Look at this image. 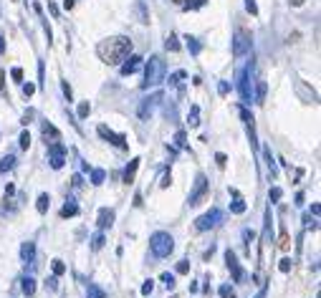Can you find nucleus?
<instances>
[{
	"label": "nucleus",
	"mask_w": 321,
	"mask_h": 298,
	"mask_svg": "<svg viewBox=\"0 0 321 298\" xmlns=\"http://www.w3.org/2000/svg\"><path fill=\"white\" fill-rule=\"evenodd\" d=\"M96 53L106 66H116L132 53V41L126 36H111L96 46Z\"/></svg>",
	"instance_id": "obj_1"
},
{
	"label": "nucleus",
	"mask_w": 321,
	"mask_h": 298,
	"mask_svg": "<svg viewBox=\"0 0 321 298\" xmlns=\"http://www.w3.org/2000/svg\"><path fill=\"white\" fill-rule=\"evenodd\" d=\"M165 71H167V66H165V58L162 56H149V61H147V66H144V81H142V89H154V86H159L165 81Z\"/></svg>",
	"instance_id": "obj_2"
},
{
	"label": "nucleus",
	"mask_w": 321,
	"mask_h": 298,
	"mask_svg": "<svg viewBox=\"0 0 321 298\" xmlns=\"http://www.w3.org/2000/svg\"><path fill=\"white\" fill-rule=\"evenodd\" d=\"M149 250H152V255H157V258H167L172 250H175V240H172V235L170 233H154L152 238H149Z\"/></svg>",
	"instance_id": "obj_3"
},
{
	"label": "nucleus",
	"mask_w": 321,
	"mask_h": 298,
	"mask_svg": "<svg viewBox=\"0 0 321 298\" xmlns=\"http://www.w3.org/2000/svg\"><path fill=\"white\" fill-rule=\"evenodd\" d=\"M208 195H210V182H208V177L200 172V175L195 177V185H192V192H190V197H187V205H190V207H198V205H203V202L208 200Z\"/></svg>",
	"instance_id": "obj_4"
},
{
	"label": "nucleus",
	"mask_w": 321,
	"mask_h": 298,
	"mask_svg": "<svg viewBox=\"0 0 321 298\" xmlns=\"http://www.w3.org/2000/svg\"><path fill=\"white\" fill-rule=\"evenodd\" d=\"M250 73H253V63L245 68V71H240V76H238V91H240V99L245 101V104H250L255 96H253V81H250Z\"/></svg>",
	"instance_id": "obj_5"
},
{
	"label": "nucleus",
	"mask_w": 321,
	"mask_h": 298,
	"mask_svg": "<svg viewBox=\"0 0 321 298\" xmlns=\"http://www.w3.org/2000/svg\"><path fill=\"white\" fill-rule=\"evenodd\" d=\"M159 101H162V91H154V94L144 96V99L139 101V106H137V116H139V119H149V116L154 114V109H157Z\"/></svg>",
	"instance_id": "obj_6"
},
{
	"label": "nucleus",
	"mask_w": 321,
	"mask_h": 298,
	"mask_svg": "<svg viewBox=\"0 0 321 298\" xmlns=\"http://www.w3.org/2000/svg\"><path fill=\"white\" fill-rule=\"evenodd\" d=\"M248 51H250V33L243 31V28H238L235 36H233V56L238 58V56H243Z\"/></svg>",
	"instance_id": "obj_7"
},
{
	"label": "nucleus",
	"mask_w": 321,
	"mask_h": 298,
	"mask_svg": "<svg viewBox=\"0 0 321 298\" xmlns=\"http://www.w3.org/2000/svg\"><path fill=\"white\" fill-rule=\"evenodd\" d=\"M48 162H51L53 170H61L63 167V162H66V146L61 141L48 144Z\"/></svg>",
	"instance_id": "obj_8"
},
{
	"label": "nucleus",
	"mask_w": 321,
	"mask_h": 298,
	"mask_svg": "<svg viewBox=\"0 0 321 298\" xmlns=\"http://www.w3.org/2000/svg\"><path fill=\"white\" fill-rule=\"evenodd\" d=\"M220 220H223V212H220L218 207H213L210 212H205V215H200V217L195 220V228H198V230H210V228H215Z\"/></svg>",
	"instance_id": "obj_9"
},
{
	"label": "nucleus",
	"mask_w": 321,
	"mask_h": 298,
	"mask_svg": "<svg viewBox=\"0 0 321 298\" xmlns=\"http://www.w3.org/2000/svg\"><path fill=\"white\" fill-rule=\"evenodd\" d=\"M96 131H99V136H101V139L111 141L114 146H119V149H126V136H124V134H116V131H111L106 124H101Z\"/></svg>",
	"instance_id": "obj_10"
},
{
	"label": "nucleus",
	"mask_w": 321,
	"mask_h": 298,
	"mask_svg": "<svg viewBox=\"0 0 321 298\" xmlns=\"http://www.w3.org/2000/svg\"><path fill=\"white\" fill-rule=\"evenodd\" d=\"M225 263H228V268H230V273H233V280H235V283H243L245 273H243V268H240V263H238V258H235L233 250H225Z\"/></svg>",
	"instance_id": "obj_11"
},
{
	"label": "nucleus",
	"mask_w": 321,
	"mask_h": 298,
	"mask_svg": "<svg viewBox=\"0 0 321 298\" xmlns=\"http://www.w3.org/2000/svg\"><path fill=\"white\" fill-rule=\"evenodd\" d=\"M41 134H43V139H46V144H53V141H61V131L51 124V121H43L41 124Z\"/></svg>",
	"instance_id": "obj_12"
},
{
	"label": "nucleus",
	"mask_w": 321,
	"mask_h": 298,
	"mask_svg": "<svg viewBox=\"0 0 321 298\" xmlns=\"http://www.w3.org/2000/svg\"><path fill=\"white\" fill-rule=\"evenodd\" d=\"M96 225H99L101 230L111 228V225H114V210H111V207H101V210H99V217H96Z\"/></svg>",
	"instance_id": "obj_13"
},
{
	"label": "nucleus",
	"mask_w": 321,
	"mask_h": 298,
	"mask_svg": "<svg viewBox=\"0 0 321 298\" xmlns=\"http://www.w3.org/2000/svg\"><path fill=\"white\" fill-rule=\"evenodd\" d=\"M139 63H142V58H139V56H129V61H126V63H121L119 73H121V76H132V73L139 68Z\"/></svg>",
	"instance_id": "obj_14"
},
{
	"label": "nucleus",
	"mask_w": 321,
	"mask_h": 298,
	"mask_svg": "<svg viewBox=\"0 0 321 298\" xmlns=\"http://www.w3.org/2000/svg\"><path fill=\"white\" fill-rule=\"evenodd\" d=\"M21 258H23L26 263H33V260H36V243H33V240H28V243L21 245Z\"/></svg>",
	"instance_id": "obj_15"
},
{
	"label": "nucleus",
	"mask_w": 321,
	"mask_h": 298,
	"mask_svg": "<svg viewBox=\"0 0 321 298\" xmlns=\"http://www.w3.org/2000/svg\"><path fill=\"white\" fill-rule=\"evenodd\" d=\"M139 162H142V160H139V157H134V160L129 162V167L124 170V182H126V185H132V182H134V177H137V170H139Z\"/></svg>",
	"instance_id": "obj_16"
},
{
	"label": "nucleus",
	"mask_w": 321,
	"mask_h": 298,
	"mask_svg": "<svg viewBox=\"0 0 321 298\" xmlns=\"http://www.w3.org/2000/svg\"><path fill=\"white\" fill-rule=\"evenodd\" d=\"M230 195L235 197V200H233V205H230V212H235V215H243V212H245V200L238 195V190H230Z\"/></svg>",
	"instance_id": "obj_17"
},
{
	"label": "nucleus",
	"mask_w": 321,
	"mask_h": 298,
	"mask_svg": "<svg viewBox=\"0 0 321 298\" xmlns=\"http://www.w3.org/2000/svg\"><path fill=\"white\" fill-rule=\"evenodd\" d=\"M74 215H79V205L69 197L66 205H63V210H61V217H74Z\"/></svg>",
	"instance_id": "obj_18"
},
{
	"label": "nucleus",
	"mask_w": 321,
	"mask_h": 298,
	"mask_svg": "<svg viewBox=\"0 0 321 298\" xmlns=\"http://www.w3.org/2000/svg\"><path fill=\"white\" fill-rule=\"evenodd\" d=\"M48 205H51V197L43 192V195H38V202H36V210L41 212V215H46L48 212Z\"/></svg>",
	"instance_id": "obj_19"
},
{
	"label": "nucleus",
	"mask_w": 321,
	"mask_h": 298,
	"mask_svg": "<svg viewBox=\"0 0 321 298\" xmlns=\"http://www.w3.org/2000/svg\"><path fill=\"white\" fill-rule=\"evenodd\" d=\"M21 283H23L21 288H23V293H26V295H33V293H36V280H33L31 275H26Z\"/></svg>",
	"instance_id": "obj_20"
},
{
	"label": "nucleus",
	"mask_w": 321,
	"mask_h": 298,
	"mask_svg": "<svg viewBox=\"0 0 321 298\" xmlns=\"http://www.w3.org/2000/svg\"><path fill=\"white\" fill-rule=\"evenodd\" d=\"M187 124H190V126H200V109H198V106H190Z\"/></svg>",
	"instance_id": "obj_21"
},
{
	"label": "nucleus",
	"mask_w": 321,
	"mask_h": 298,
	"mask_svg": "<svg viewBox=\"0 0 321 298\" xmlns=\"http://www.w3.org/2000/svg\"><path fill=\"white\" fill-rule=\"evenodd\" d=\"M16 167V157L13 155H6L3 160H0V172H8V170H13Z\"/></svg>",
	"instance_id": "obj_22"
},
{
	"label": "nucleus",
	"mask_w": 321,
	"mask_h": 298,
	"mask_svg": "<svg viewBox=\"0 0 321 298\" xmlns=\"http://www.w3.org/2000/svg\"><path fill=\"white\" fill-rule=\"evenodd\" d=\"M86 295L89 298H106V293L96 285V283H89V290H86Z\"/></svg>",
	"instance_id": "obj_23"
},
{
	"label": "nucleus",
	"mask_w": 321,
	"mask_h": 298,
	"mask_svg": "<svg viewBox=\"0 0 321 298\" xmlns=\"http://www.w3.org/2000/svg\"><path fill=\"white\" fill-rule=\"evenodd\" d=\"M104 243H106L104 233H96V235L91 238V250H101V248H104Z\"/></svg>",
	"instance_id": "obj_24"
},
{
	"label": "nucleus",
	"mask_w": 321,
	"mask_h": 298,
	"mask_svg": "<svg viewBox=\"0 0 321 298\" xmlns=\"http://www.w3.org/2000/svg\"><path fill=\"white\" fill-rule=\"evenodd\" d=\"M165 46H167V51H180L177 36H175V33H170V36H167V41H165Z\"/></svg>",
	"instance_id": "obj_25"
},
{
	"label": "nucleus",
	"mask_w": 321,
	"mask_h": 298,
	"mask_svg": "<svg viewBox=\"0 0 321 298\" xmlns=\"http://www.w3.org/2000/svg\"><path fill=\"white\" fill-rule=\"evenodd\" d=\"M104 180H106V172L104 170H94L91 172V185H101Z\"/></svg>",
	"instance_id": "obj_26"
},
{
	"label": "nucleus",
	"mask_w": 321,
	"mask_h": 298,
	"mask_svg": "<svg viewBox=\"0 0 321 298\" xmlns=\"http://www.w3.org/2000/svg\"><path fill=\"white\" fill-rule=\"evenodd\" d=\"M278 245H281V250H288V248H291V238H288V233H286V230H281Z\"/></svg>",
	"instance_id": "obj_27"
},
{
	"label": "nucleus",
	"mask_w": 321,
	"mask_h": 298,
	"mask_svg": "<svg viewBox=\"0 0 321 298\" xmlns=\"http://www.w3.org/2000/svg\"><path fill=\"white\" fill-rule=\"evenodd\" d=\"M185 41H187V48H190V51H192V53L198 56V53H200V43H198V38H192V36H187Z\"/></svg>",
	"instance_id": "obj_28"
},
{
	"label": "nucleus",
	"mask_w": 321,
	"mask_h": 298,
	"mask_svg": "<svg viewBox=\"0 0 321 298\" xmlns=\"http://www.w3.org/2000/svg\"><path fill=\"white\" fill-rule=\"evenodd\" d=\"M185 76H187V73H185V71H175V73H172V76H170V84H172V86H180V84H182V79H185Z\"/></svg>",
	"instance_id": "obj_29"
},
{
	"label": "nucleus",
	"mask_w": 321,
	"mask_h": 298,
	"mask_svg": "<svg viewBox=\"0 0 321 298\" xmlns=\"http://www.w3.org/2000/svg\"><path fill=\"white\" fill-rule=\"evenodd\" d=\"M266 165H268V172H271V177H276V165H273V157H271V152H268V149H266Z\"/></svg>",
	"instance_id": "obj_30"
},
{
	"label": "nucleus",
	"mask_w": 321,
	"mask_h": 298,
	"mask_svg": "<svg viewBox=\"0 0 321 298\" xmlns=\"http://www.w3.org/2000/svg\"><path fill=\"white\" fill-rule=\"evenodd\" d=\"M159 278H162V283H165V285H167L170 290L175 288V275H172V273H162V275H159Z\"/></svg>",
	"instance_id": "obj_31"
},
{
	"label": "nucleus",
	"mask_w": 321,
	"mask_h": 298,
	"mask_svg": "<svg viewBox=\"0 0 321 298\" xmlns=\"http://www.w3.org/2000/svg\"><path fill=\"white\" fill-rule=\"evenodd\" d=\"M53 273H56V275H63V273H66V265H63V260H58V258L53 260Z\"/></svg>",
	"instance_id": "obj_32"
},
{
	"label": "nucleus",
	"mask_w": 321,
	"mask_h": 298,
	"mask_svg": "<svg viewBox=\"0 0 321 298\" xmlns=\"http://www.w3.org/2000/svg\"><path fill=\"white\" fill-rule=\"evenodd\" d=\"M220 298H235V295H233V288H230L228 283L220 285Z\"/></svg>",
	"instance_id": "obj_33"
},
{
	"label": "nucleus",
	"mask_w": 321,
	"mask_h": 298,
	"mask_svg": "<svg viewBox=\"0 0 321 298\" xmlns=\"http://www.w3.org/2000/svg\"><path fill=\"white\" fill-rule=\"evenodd\" d=\"M245 11L250 16H258V6H255V0H245Z\"/></svg>",
	"instance_id": "obj_34"
},
{
	"label": "nucleus",
	"mask_w": 321,
	"mask_h": 298,
	"mask_svg": "<svg viewBox=\"0 0 321 298\" xmlns=\"http://www.w3.org/2000/svg\"><path fill=\"white\" fill-rule=\"evenodd\" d=\"M28 146H31V134L23 131V134H21V149H28Z\"/></svg>",
	"instance_id": "obj_35"
},
{
	"label": "nucleus",
	"mask_w": 321,
	"mask_h": 298,
	"mask_svg": "<svg viewBox=\"0 0 321 298\" xmlns=\"http://www.w3.org/2000/svg\"><path fill=\"white\" fill-rule=\"evenodd\" d=\"M281 197H283V190H281V187H273V190H271V202H278Z\"/></svg>",
	"instance_id": "obj_36"
},
{
	"label": "nucleus",
	"mask_w": 321,
	"mask_h": 298,
	"mask_svg": "<svg viewBox=\"0 0 321 298\" xmlns=\"http://www.w3.org/2000/svg\"><path fill=\"white\" fill-rule=\"evenodd\" d=\"M89 111H91V106H89V101H84V104L79 106V116L84 119V116H89Z\"/></svg>",
	"instance_id": "obj_37"
},
{
	"label": "nucleus",
	"mask_w": 321,
	"mask_h": 298,
	"mask_svg": "<svg viewBox=\"0 0 321 298\" xmlns=\"http://www.w3.org/2000/svg\"><path fill=\"white\" fill-rule=\"evenodd\" d=\"M243 238H245V245H248V250H250V243L255 240V233H250V230H243Z\"/></svg>",
	"instance_id": "obj_38"
},
{
	"label": "nucleus",
	"mask_w": 321,
	"mask_h": 298,
	"mask_svg": "<svg viewBox=\"0 0 321 298\" xmlns=\"http://www.w3.org/2000/svg\"><path fill=\"white\" fill-rule=\"evenodd\" d=\"M170 185H172V175H170V172H167V175H165V177H162V182H159V187H162V190H167V187H170Z\"/></svg>",
	"instance_id": "obj_39"
},
{
	"label": "nucleus",
	"mask_w": 321,
	"mask_h": 298,
	"mask_svg": "<svg viewBox=\"0 0 321 298\" xmlns=\"http://www.w3.org/2000/svg\"><path fill=\"white\" fill-rule=\"evenodd\" d=\"M240 116L245 124H253V114H248V109H243V106H240Z\"/></svg>",
	"instance_id": "obj_40"
},
{
	"label": "nucleus",
	"mask_w": 321,
	"mask_h": 298,
	"mask_svg": "<svg viewBox=\"0 0 321 298\" xmlns=\"http://www.w3.org/2000/svg\"><path fill=\"white\" fill-rule=\"evenodd\" d=\"M46 288H51V290H56V288H58V278H56V275H51V278L46 280Z\"/></svg>",
	"instance_id": "obj_41"
},
{
	"label": "nucleus",
	"mask_w": 321,
	"mask_h": 298,
	"mask_svg": "<svg viewBox=\"0 0 321 298\" xmlns=\"http://www.w3.org/2000/svg\"><path fill=\"white\" fill-rule=\"evenodd\" d=\"M278 268H281V273H288V270H291V260H288V258H283Z\"/></svg>",
	"instance_id": "obj_42"
},
{
	"label": "nucleus",
	"mask_w": 321,
	"mask_h": 298,
	"mask_svg": "<svg viewBox=\"0 0 321 298\" xmlns=\"http://www.w3.org/2000/svg\"><path fill=\"white\" fill-rule=\"evenodd\" d=\"M187 270H190V263L187 260H180L177 263V273H187Z\"/></svg>",
	"instance_id": "obj_43"
},
{
	"label": "nucleus",
	"mask_w": 321,
	"mask_h": 298,
	"mask_svg": "<svg viewBox=\"0 0 321 298\" xmlns=\"http://www.w3.org/2000/svg\"><path fill=\"white\" fill-rule=\"evenodd\" d=\"M152 288H154V283H152V280H144V285H142V293H144V295H149V293H152Z\"/></svg>",
	"instance_id": "obj_44"
},
{
	"label": "nucleus",
	"mask_w": 321,
	"mask_h": 298,
	"mask_svg": "<svg viewBox=\"0 0 321 298\" xmlns=\"http://www.w3.org/2000/svg\"><path fill=\"white\" fill-rule=\"evenodd\" d=\"M33 91H36V86H33V84H23V94H26V96H31Z\"/></svg>",
	"instance_id": "obj_45"
},
{
	"label": "nucleus",
	"mask_w": 321,
	"mask_h": 298,
	"mask_svg": "<svg viewBox=\"0 0 321 298\" xmlns=\"http://www.w3.org/2000/svg\"><path fill=\"white\" fill-rule=\"evenodd\" d=\"M175 139H177V144H180V146H185V144H187V141H185V139H187V136H185V131H177V136H175Z\"/></svg>",
	"instance_id": "obj_46"
},
{
	"label": "nucleus",
	"mask_w": 321,
	"mask_h": 298,
	"mask_svg": "<svg viewBox=\"0 0 321 298\" xmlns=\"http://www.w3.org/2000/svg\"><path fill=\"white\" fill-rule=\"evenodd\" d=\"M215 160H218V167H225L228 165V157L225 155H215Z\"/></svg>",
	"instance_id": "obj_47"
},
{
	"label": "nucleus",
	"mask_w": 321,
	"mask_h": 298,
	"mask_svg": "<svg viewBox=\"0 0 321 298\" xmlns=\"http://www.w3.org/2000/svg\"><path fill=\"white\" fill-rule=\"evenodd\" d=\"M11 76H13L16 81H21V79H23V71H21V68H13V71H11Z\"/></svg>",
	"instance_id": "obj_48"
},
{
	"label": "nucleus",
	"mask_w": 321,
	"mask_h": 298,
	"mask_svg": "<svg viewBox=\"0 0 321 298\" xmlns=\"http://www.w3.org/2000/svg\"><path fill=\"white\" fill-rule=\"evenodd\" d=\"M218 91H220V94L225 96V94H228V84H225V81H220V86H218Z\"/></svg>",
	"instance_id": "obj_49"
},
{
	"label": "nucleus",
	"mask_w": 321,
	"mask_h": 298,
	"mask_svg": "<svg viewBox=\"0 0 321 298\" xmlns=\"http://www.w3.org/2000/svg\"><path fill=\"white\" fill-rule=\"evenodd\" d=\"M61 86H63V94H66V96H69V101H71V86H69V84H66V81H63V84H61Z\"/></svg>",
	"instance_id": "obj_50"
},
{
	"label": "nucleus",
	"mask_w": 321,
	"mask_h": 298,
	"mask_svg": "<svg viewBox=\"0 0 321 298\" xmlns=\"http://www.w3.org/2000/svg\"><path fill=\"white\" fill-rule=\"evenodd\" d=\"M71 182H74V187H81V185H84V182H81V175H74Z\"/></svg>",
	"instance_id": "obj_51"
},
{
	"label": "nucleus",
	"mask_w": 321,
	"mask_h": 298,
	"mask_svg": "<svg viewBox=\"0 0 321 298\" xmlns=\"http://www.w3.org/2000/svg\"><path fill=\"white\" fill-rule=\"evenodd\" d=\"M31 119H33V111H26V116H23V124H31Z\"/></svg>",
	"instance_id": "obj_52"
},
{
	"label": "nucleus",
	"mask_w": 321,
	"mask_h": 298,
	"mask_svg": "<svg viewBox=\"0 0 321 298\" xmlns=\"http://www.w3.org/2000/svg\"><path fill=\"white\" fill-rule=\"evenodd\" d=\"M303 222H306V228H316V222H313V220H311V217H308V215H306V217H303Z\"/></svg>",
	"instance_id": "obj_53"
},
{
	"label": "nucleus",
	"mask_w": 321,
	"mask_h": 298,
	"mask_svg": "<svg viewBox=\"0 0 321 298\" xmlns=\"http://www.w3.org/2000/svg\"><path fill=\"white\" fill-rule=\"evenodd\" d=\"M3 86H6V71H0V91H3Z\"/></svg>",
	"instance_id": "obj_54"
},
{
	"label": "nucleus",
	"mask_w": 321,
	"mask_h": 298,
	"mask_svg": "<svg viewBox=\"0 0 321 298\" xmlns=\"http://www.w3.org/2000/svg\"><path fill=\"white\" fill-rule=\"evenodd\" d=\"M288 3H291L293 8H298V6H303V3H306V0H288Z\"/></svg>",
	"instance_id": "obj_55"
},
{
	"label": "nucleus",
	"mask_w": 321,
	"mask_h": 298,
	"mask_svg": "<svg viewBox=\"0 0 321 298\" xmlns=\"http://www.w3.org/2000/svg\"><path fill=\"white\" fill-rule=\"evenodd\" d=\"M63 8H66V11H71V8H74V0H63Z\"/></svg>",
	"instance_id": "obj_56"
},
{
	"label": "nucleus",
	"mask_w": 321,
	"mask_h": 298,
	"mask_svg": "<svg viewBox=\"0 0 321 298\" xmlns=\"http://www.w3.org/2000/svg\"><path fill=\"white\" fill-rule=\"evenodd\" d=\"M255 298H266V288H261V290H258V295H255Z\"/></svg>",
	"instance_id": "obj_57"
},
{
	"label": "nucleus",
	"mask_w": 321,
	"mask_h": 298,
	"mask_svg": "<svg viewBox=\"0 0 321 298\" xmlns=\"http://www.w3.org/2000/svg\"><path fill=\"white\" fill-rule=\"evenodd\" d=\"M175 3H182V6H185V3H187V0H175Z\"/></svg>",
	"instance_id": "obj_58"
}]
</instances>
